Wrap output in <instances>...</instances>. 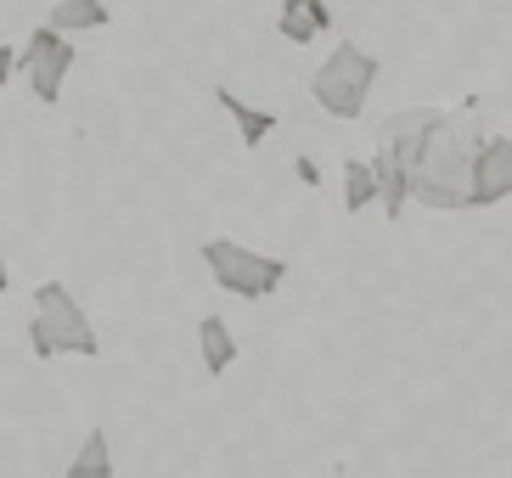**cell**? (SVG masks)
Returning a JSON list of instances; mask_svg holds the SVG:
<instances>
[{
	"instance_id": "cell-1",
	"label": "cell",
	"mask_w": 512,
	"mask_h": 478,
	"mask_svg": "<svg viewBox=\"0 0 512 478\" xmlns=\"http://www.w3.org/2000/svg\"><path fill=\"white\" fill-rule=\"evenodd\" d=\"M484 107L467 96L451 107H406L383 119L377 147L394 152L406 169V192L422 209H467V180H473V152L484 141Z\"/></svg>"
},
{
	"instance_id": "cell-2",
	"label": "cell",
	"mask_w": 512,
	"mask_h": 478,
	"mask_svg": "<svg viewBox=\"0 0 512 478\" xmlns=\"http://www.w3.org/2000/svg\"><path fill=\"white\" fill-rule=\"evenodd\" d=\"M29 349L34 360H57V355H102V338H96L85 304L74 299L68 282H40L34 287V321H29Z\"/></svg>"
},
{
	"instance_id": "cell-3",
	"label": "cell",
	"mask_w": 512,
	"mask_h": 478,
	"mask_svg": "<svg viewBox=\"0 0 512 478\" xmlns=\"http://www.w3.org/2000/svg\"><path fill=\"white\" fill-rule=\"evenodd\" d=\"M377 74H383L377 51H366V45H355V40L332 45V57L310 74V102H316L327 119L355 124L366 113V96L377 90Z\"/></svg>"
},
{
	"instance_id": "cell-4",
	"label": "cell",
	"mask_w": 512,
	"mask_h": 478,
	"mask_svg": "<svg viewBox=\"0 0 512 478\" xmlns=\"http://www.w3.org/2000/svg\"><path fill=\"white\" fill-rule=\"evenodd\" d=\"M203 265H209L214 287L231 293V299H242V304H265L276 287L287 282V259L254 254V248H242V242H231V237L203 242Z\"/></svg>"
},
{
	"instance_id": "cell-5",
	"label": "cell",
	"mask_w": 512,
	"mask_h": 478,
	"mask_svg": "<svg viewBox=\"0 0 512 478\" xmlns=\"http://www.w3.org/2000/svg\"><path fill=\"white\" fill-rule=\"evenodd\" d=\"M74 40L68 34H57L51 23H40V29L29 34V45L17 51V74L29 79V90L40 96V102H62V79L74 74Z\"/></svg>"
},
{
	"instance_id": "cell-6",
	"label": "cell",
	"mask_w": 512,
	"mask_h": 478,
	"mask_svg": "<svg viewBox=\"0 0 512 478\" xmlns=\"http://www.w3.org/2000/svg\"><path fill=\"white\" fill-rule=\"evenodd\" d=\"M512 197V135H484L473 152V180H467V214L496 209Z\"/></svg>"
},
{
	"instance_id": "cell-7",
	"label": "cell",
	"mask_w": 512,
	"mask_h": 478,
	"mask_svg": "<svg viewBox=\"0 0 512 478\" xmlns=\"http://www.w3.org/2000/svg\"><path fill=\"white\" fill-rule=\"evenodd\" d=\"M276 29H282L287 45H316L321 34H332V6L327 0H282Z\"/></svg>"
},
{
	"instance_id": "cell-8",
	"label": "cell",
	"mask_w": 512,
	"mask_h": 478,
	"mask_svg": "<svg viewBox=\"0 0 512 478\" xmlns=\"http://www.w3.org/2000/svg\"><path fill=\"white\" fill-rule=\"evenodd\" d=\"M237 355H242V344H237V332L226 327V315H203L197 321V360H203V372L226 377L237 366Z\"/></svg>"
},
{
	"instance_id": "cell-9",
	"label": "cell",
	"mask_w": 512,
	"mask_h": 478,
	"mask_svg": "<svg viewBox=\"0 0 512 478\" xmlns=\"http://www.w3.org/2000/svg\"><path fill=\"white\" fill-rule=\"evenodd\" d=\"M366 169H372V180H377V203H383V214H389V220H400V214L411 209L406 169L394 164V152H389V147H377V158H366Z\"/></svg>"
},
{
	"instance_id": "cell-10",
	"label": "cell",
	"mask_w": 512,
	"mask_h": 478,
	"mask_svg": "<svg viewBox=\"0 0 512 478\" xmlns=\"http://www.w3.org/2000/svg\"><path fill=\"white\" fill-rule=\"evenodd\" d=\"M46 23L57 34H68V40H74V34L107 29V23H113V12H107V0H57V6L46 12Z\"/></svg>"
},
{
	"instance_id": "cell-11",
	"label": "cell",
	"mask_w": 512,
	"mask_h": 478,
	"mask_svg": "<svg viewBox=\"0 0 512 478\" xmlns=\"http://www.w3.org/2000/svg\"><path fill=\"white\" fill-rule=\"evenodd\" d=\"M214 96H220V107L231 113V124H237V135H242V147H265V141L276 135V113H265V107H248L237 90H226V85L214 90Z\"/></svg>"
},
{
	"instance_id": "cell-12",
	"label": "cell",
	"mask_w": 512,
	"mask_h": 478,
	"mask_svg": "<svg viewBox=\"0 0 512 478\" xmlns=\"http://www.w3.org/2000/svg\"><path fill=\"white\" fill-rule=\"evenodd\" d=\"M62 478H113V450H107V428H91L79 439L74 462L62 467Z\"/></svg>"
},
{
	"instance_id": "cell-13",
	"label": "cell",
	"mask_w": 512,
	"mask_h": 478,
	"mask_svg": "<svg viewBox=\"0 0 512 478\" xmlns=\"http://www.w3.org/2000/svg\"><path fill=\"white\" fill-rule=\"evenodd\" d=\"M372 203H377L372 169H366V158H349V164H344V209L349 214H366Z\"/></svg>"
},
{
	"instance_id": "cell-14",
	"label": "cell",
	"mask_w": 512,
	"mask_h": 478,
	"mask_svg": "<svg viewBox=\"0 0 512 478\" xmlns=\"http://www.w3.org/2000/svg\"><path fill=\"white\" fill-rule=\"evenodd\" d=\"M12 74H17V45H0V90L12 85Z\"/></svg>"
},
{
	"instance_id": "cell-15",
	"label": "cell",
	"mask_w": 512,
	"mask_h": 478,
	"mask_svg": "<svg viewBox=\"0 0 512 478\" xmlns=\"http://www.w3.org/2000/svg\"><path fill=\"white\" fill-rule=\"evenodd\" d=\"M0 293H12V276H6V231H0Z\"/></svg>"
}]
</instances>
